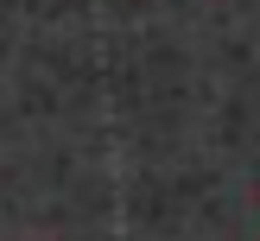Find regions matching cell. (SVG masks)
Wrapping results in <instances>:
<instances>
[]
</instances>
